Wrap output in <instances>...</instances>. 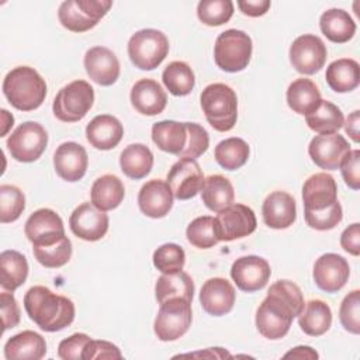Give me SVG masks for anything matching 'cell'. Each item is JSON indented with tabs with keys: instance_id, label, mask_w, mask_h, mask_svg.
I'll list each match as a JSON object with an SVG mask.
<instances>
[{
	"instance_id": "cell-1",
	"label": "cell",
	"mask_w": 360,
	"mask_h": 360,
	"mask_svg": "<svg viewBox=\"0 0 360 360\" xmlns=\"http://www.w3.org/2000/svg\"><path fill=\"white\" fill-rule=\"evenodd\" d=\"M304 297L300 287L290 280H278L270 285L266 298L256 311V328L262 336L270 340L284 338L292 319L304 308Z\"/></svg>"
},
{
	"instance_id": "cell-2",
	"label": "cell",
	"mask_w": 360,
	"mask_h": 360,
	"mask_svg": "<svg viewBox=\"0 0 360 360\" xmlns=\"http://www.w3.org/2000/svg\"><path fill=\"white\" fill-rule=\"evenodd\" d=\"M24 308L34 323L45 332H58L75 319V304L44 285L31 287L24 295Z\"/></svg>"
},
{
	"instance_id": "cell-3",
	"label": "cell",
	"mask_w": 360,
	"mask_h": 360,
	"mask_svg": "<svg viewBox=\"0 0 360 360\" xmlns=\"http://www.w3.org/2000/svg\"><path fill=\"white\" fill-rule=\"evenodd\" d=\"M3 93L8 103L20 111L37 110L45 100L46 83L30 66L11 69L3 80Z\"/></svg>"
},
{
	"instance_id": "cell-4",
	"label": "cell",
	"mask_w": 360,
	"mask_h": 360,
	"mask_svg": "<svg viewBox=\"0 0 360 360\" xmlns=\"http://www.w3.org/2000/svg\"><path fill=\"white\" fill-rule=\"evenodd\" d=\"M202 112L208 124L218 132L231 131L238 118V98L225 83L208 84L200 96Z\"/></svg>"
},
{
	"instance_id": "cell-5",
	"label": "cell",
	"mask_w": 360,
	"mask_h": 360,
	"mask_svg": "<svg viewBox=\"0 0 360 360\" xmlns=\"http://www.w3.org/2000/svg\"><path fill=\"white\" fill-rule=\"evenodd\" d=\"M252 56V39L240 30H226L217 37L214 60L225 72L236 73L248 68Z\"/></svg>"
},
{
	"instance_id": "cell-6",
	"label": "cell",
	"mask_w": 360,
	"mask_h": 360,
	"mask_svg": "<svg viewBox=\"0 0 360 360\" xmlns=\"http://www.w3.org/2000/svg\"><path fill=\"white\" fill-rule=\"evenodd\" d=\"M167 53L169 39L159 30H139L128 41V56L135 68L141 70H152L158 68Z\"/></svg>"
},
{
	"instance_id": "cell-7",
	"label": "cell",
	"mask_w": 360,
	"mask_h": 360,
	"mask_svg": "<svg viewBox=\"0 0 360 360\" xmlns=\"http://www.w3.org/2000/svg\"><path fill=\"white\" fill-rule=\"evenodd\" d=\"M94 103V89L86 80H73L63 86L52 104L55 117L63 122H76L86 117Z\"/></svg>"
},
{
	"instance_id": "cell-8",
	"label": "cell",
	"mask_w": 360,
	"mask_h": 360,
	"mask_svg": "<svg viewBox=\"0 0 360 360\" xmlns=\"http://www.w3.org/2000/svg\"><path fill=\"white\" fill-rule=\"evenodd\" d=\"M193 319L191 302L174 297L160 304L153 322V330L159 340L173 342L181 338L190 328Z\"/></svg>"
},
{
	"instance_id": "cell-9",
	"label": "cell",
	"mask_w": 360,
	"mask_h": 360,
	"mask_svg": "<svg viewBox=\"0 0 360 360\" xmlns=\"http://www.w3.org/2000/svg\"><path fill=\"white\" fill-rule=\"evenodd\" d=\"M111 6L110 0H68L59 6L58 17L66 30L84 32L96 27Z\"/></svg>"
},
{
	"instance_id": "cell-10",
	"label": "cell",
	"mask_w": 360,
	"mask_h": 360,
	"mask_svg": "<svg viewBox=\"0 0 360 360\" xmlns=\"http://www.w3.org/2000/svg\"><path fill=\"white\" fill-rule=\"evenodd\" d=\"M48 145L45 128L35 122L27 121L18 125L7 139V149L17 162H35L44 153Z\"/></svg>"
},
{
	"instance_id": "cell-11",
	"label": "cell",
	"mask_w": 360,
	"mask_h": 360,
	"mask_svg": "<svg viewBox=\"0 0 360 360\" xmlns=\"http://www.w3.org/2000/svg\"><path fill=\"white\" fill-rule=\"evenodd\" d=\"M288 55L292 68L298 73L314 75L323 68L328 51L319 37L304 34L292 41Z\"/></svg>"
},
{
	"instance_id": "cell-12",
	"label": "cell",
	"mask_w": 360,
	"mask_h": 360,
	"mask_svg": "<svg viewBox=\"0 0 360 360\" xmlns=\"http://www.w3.org/2000/svg\"><path fill=\"white\" fill-rule=\"evenodd\" d=\"M219 240L229 242L255 232L257 221L253 210L245 204H231L215 217Z\"/></svg>"
},
{
	"instance_id": "cell-13",
	"label": "cell",
	"mask_w": 360,
	"mask_h": 360,
	"mask_svg": "<svg viewBox=\"0 0 360 360\" xmlns=\"http://www.w3.org/2000/svg\"><path fill=\"white\" fill-rule=\"evenodd\" d=\"M202 170L195 159L181 158L167 173V184L173 195L179 200H190L195 197L204 184Z\"/></svg>"
},
{
	"instance_id": "cell-14",
	"label": "cell",
	"mask_w": 360,
	"mask_h": 360,
	"mask_svg": "<svg viewBox=\"0 0 360 360\" xmlns=\"http://www.w3.org/2000/svg\"><path fill=\"white\" fill-rule=\"evenodd\" d=\"M24 232L32 246L51 245L66 236L62 218L51 208L34 211L25 222Z\"/></svg>"
},
{
	"instance_id": "cell-15",
	"label": "cell",
	"mask_w": 360,
	"mask_h": 360,
	"mask_svg": "<svg viewBox=\"0 0 360 360\" xmlns=\"http://www.w3.org/2000/svg\"><path fill=\"white\" fill-rule=\"evenodd\" d=\"M271 270L266 259L255 255L242 256L232 263L231 277L236 287L245 292H255L266 287Z\"/></svg>"
},
{
	"instance_id": "cell-16",
	"label": "cell",
	"mask_w": 360,
	"mask_h": 360,
	"mask_svg": "<svg viewBox=\"0 0 360 360\" xmlns=\"http://www.w3.org/2000/svg\"><path fill=\"white\" fill-rule=\"evenodd\" d=\"M349 152V142L338 132L316 135L308 145V153L312 162L325 170L339 169L342 160Z\"/></svg>"
},
{
	"instance_id": "cell-17",
	"label": "cell",
	"mask_w": 360,
	"mask_h": 360,
	"mask_svg": "<svg viewBox=\"0 0 360 360\" xmlns=\"http://www.w3.org/2000/svg\"><path fill=\"white\" fill-rule=\"evenodd\" d=\"M69 226L77 238L87 242H96L108 231V215L93 204L83 202L70 214Z\"/></svg>"
},
{
	"instance_id": "cell-18",
	"label": "cell",
	"mask_w": 360,
	"mask_h": 360,
	"mask_svg": "<svg viewBox=\"0 0 360 360\" xmlns=\"http://www.w3.org/2000/svg\"><path fill=\"white\" fill-rule=\"evenodd\" d=\"M304 211H325L338 202V186L335 179L325 172L309 176L302 186Z\"/></svg>"
},
{
	"instance_id": "cell-19",
	"label": "cell",
	"mask_w": 360,
	"mask_h": 360,
	"mask_svg": "<svg viewBox=\"0 0 360 360\" xmlns=\"http://www.w3.org/2000/svg\"><path fill=\"white\" fill-rule=\"evenodd\" d=\"M350 276V267L345 257L336 253H325L316 259L312 277L315 284L326 292H338L345 287Z\"/></svg>"
},
{
	"instance_id": "cell-20",
	"label": "cell",
	"mask_w": 360,
	"mask_h": 360,
	"mask_svg": "<svg viewBox=\"0 0 360 360\" xmlns=\"http://www.w3.org/2000/svg\"><path fill=\"white\" fill-rule=\"evenodd\" d=\"M87 165V152L77 142H63L53 153L55 172L65 181H79L86 174Z\"/></svg>"
},
{
	"instance_id": "cell-21",
	"label": "cell",
	"mask_w": 360,
	"mask_h": 360,
	"mask_svg": "<svg viewBox=\"0 0 360 360\" xmlns=\"http://www.w3.org/2000/svg\"><path fill=\"white\" fill-rule=\"evenodd\" d=\"M235 288L222 277L208 278L200 291V304L202 309L214 316H222L233 308L235 304Z\"/></svg>"
},
{
	"instance_id": "cell-22",
	"label": "cell",
	"mask_w": 360,
	"mask_h": 360,
	"mask_svg": "<svg viewBox=\"0 0 360 360\" xmlns=\"http://www.w3.org/2000/svg\"><path fill=\"white\" fill-rule=\"evenodd\" d=\"M173 193L167 184L160 179L146 181L138 194V205L142 214L149 218H163L173 207Z\"/></svg>"
},
{
	"instance_id": "cell-23",
	"label": "cell",
	"mask_w": 360,
	"mask_h": 360,
	"mask_svg": "<svg viewBox=\"0 0 360 360\" xmlns=\"http://www.w3.org/2000/svg\"><path fill=\"white\" fill-rule=\"evenodd\" d=\"M84 68L89 77L100 86H111L120 77V62L105 46H93L84 55Z\"/></svg>"
},
{
	"instance_id": "cell-24",
	"label": "cell",
	"mask_w": 360,
	"mask_h": 360,
	"mask_svg": "<svg viewBox=\"0 0 360 360\" xmlns=\"http://www.w3.org/2000/svg\"><path fill=\"white\" fill-rule=\"evenodd\" d=\"M263 221L269 228L285 229L295 222V200L287 191L276 190L270 193L262 205Z\"/></svg>"
},
{
	"instance_id": "cell-25",
	"label": "cell",
	"mask_w": 360,
	"mask_h": 360,
	"mask_svg": "<svg viewBox=\"0 0 360 360\" xmlns=\"http://www.w3.org/2000/svg\"><path fill=\"white\" fill-rule=\"evenodd\" d=\"M131 104L143 115H158L167 104V96L153 79H141L131 89Z\"/></svg>"
},
{
	"instance_id": "cell-26",
	"label": "cell",
	"mask_w": 360,
	"mask_h": 360,
	"mask_svg": "<svg viewBox=\"0 0 360 360\" xmlns=\"http://www.w3.org/2000/svg\"><path fill=\"white\" fill-rule=\"evenodd\" d=\"M124 135V127L118 118L110 114L94 117L86 127L87 142L100 150L115 148Z\"/></svg>"
},
{
	"instance_id": "cell-27",
	"label": "cell",
	"mask_w": 360,
	"mask_h": 360,
	"mask_svg": "<svg viewBox=\"0 0 360 360\" xmlns=\"http://www.w3.org/2000/svg\"><path fill=\"white\" fill-rule=\"evenodd\" d=\"M46 353L45 339L34 330H22L11 336L4 345L7 360H39Z\"/></svg>"
},
{
	"instance_id": "cell-28",
	"label": "cell",
	"mask_w": 360,
	"mask_h": 360,
	"mask_svg": "<svg viewBox=\"0 0 360 360\" xmlns=\"http://www.w3.org/2000/svg\"><path fill=\"white\" fill-rule=\"evenodd\" d=\"M152 141L160 150L179 156L187 143L186 122L172 120L155 122L152 127Z\"/></svg>"
},
{
	"instance_id": "cell-29",
	"label": "cell",
	"mask_w": 360,
	"mask_h": 360,
	"mask_svg": "<svg viewBox=\"0 0 360 360\" xmlns=\"http://www.w3.org/2000/svg\"><path fill=\"white\" fill-rule=\"evenodd\" d=\"M124 195V184L115 174H103L93 183L90 190L91 204L101 211L117 208L122 202Z\"/></svg>"
},
{
	"instance_id": "cell-30",
	"label": "cell",
	"mask_w": 360,
	"mask_h": 360,
	"mask_svg": "<svg viewBox=\"0 0 360 360\" xmlns=\"http://www.w3.org/2000/svg\"><path fill=\"white\" fill-rule=\"evenodd\" d=\"M322 34L335 44H345L353 38L356 22L350 14L342 8H329L319 18Z\"/></svg>"
},
{
	"instance_id": "cell-31",
	"label": "cell",
	"mask_w": 360,
	"mask_h": 360,
	"mask_svg": "<svg viewBox=\"0 0 360 360\" xmlns=\"http://www.w3.org/2000/svg\"><path fill=\"white\" fill-rule=\"evenodd\" d=\"M326 83L336 93H349L360 83V68L354 59L342 58L326 68Z\"/></svg>"
},
{
	"instance_id": "cell-32",
	"label": "cell",
	"mask_w": 360,
	"mask_h": 360,
	"mask_svg": "<svg viewBox=\"0 0 360 360\" xmlns=\"http://www.w3.org/2000/svg\"><path fill=\"white\" fill-rule=\"evenodd\" d=\"M201 200L205 207L214 212H219L233 204L235 190L232 183L222 174H211L204 180L201 188Z\"/></svg>"
},
{
	"instance_id": "cell-33",
	"label": "cell",
	"mask_w": 360,
	"mask_h": 360,
	"mask_svg": "<svg viewBox=\"0 0 360 360\" xmlns=\"http://www.w3.org/2000/svg\"><path fill=\"white\" fill-rule=\"evenodd\" d=\"M301 330L309 336H321L329 330L332 325V311L322 300H311L304 304L298 315Z\"/></svg>"
},
{
	"instance_id": "cell-34",
	"label": "cell",
	"mask_w": 360,
	"mask_h": 360,
	"mask_svg": "<svg viewBox=\"0 0 360 360\" xmlns=\"http://www.w3.org/2000/svg\"><path fill=\"white\" fill-rule=\"evenodd\" d=\"M155 297L159 304L174 297H180L191 302L194 297L193 278L183 270L162 274L155 284Z\"/></svg>"
},
{
	"instance_id": "cell-35",
	"label": "cell",
	"mask_w": 360,
	"mask_h": 360,
	"mask_svg": "<svg viewBox=\"0 0 360 360\" xmlns=\"http://www.w3.org/2000/svg\"><path fill=\"white\" fill-rule=\"evenodd\" d=\"M122 173L134 180L146 177L153 166V153L143 143H131L120 155Z\"/></svg>"
},
{
	"instance_id": "cell-36",
	"label": "cell",
	"mask_w": 360,
	"mask_h": 360,
	"mask_svg": "<svg viewBox=\"0 0 360 360\" xmlns=\"http://www.w3.org/2000/svg\"><path fill=\"white\" fill-rule=\"evenodd\" d=\"M321 100V91L311 79H295L287 89V104L297 114L307 115Z\"/></svg>"
},
{
	"instance_id": "cell-37",
	"label": "cell",
	"mask_w": 360,
	"mask_h": 360,
	"mask_svg": "<svg viewBox=\"0 0 360 360\" xmlns=\"http://www.w3.org/2000/svg\"><path fill=\"white\" fill-rule=\"evenodd\" d=\"M1 276L0 284L6 291H14L22 285L28 276V263L24 255L17 250H4L0 255Z\"/></svg>"
},
{
	"instance_id": "cell-38",
	"label": "cell",
	"mask_w": 360,
	"mask_h": 360,
	"mask_svg": "<svg viewBox=\"0 0 360 360\" xmlns=\"http://www.w3.org/2000/svg\"><path fill=\"white\" fill-rule=\"evenodd\" d=\"M305 122L318 134H333L343 127L345 118L338 105L330 101L321 100V103L305 115Z\"/></svg>"
},
{
	"instance_id": "cell-39",
	"label": "cell",
	"mask_w": 360,
	"mask_h": 360,
	"mask_svg": "<svg viewBox=\"0 0 360 360\" xmlns=\"http://www.w3.org/2000/svg\"><path fill=\"white\" fill-rule=\"evenodd\" d=\"M249 153V145L242 138L236 136L221 141L214 149L217 163L225 170H236L242 167L248 162Z\"/></svg>"
},
{
	"instance_id": "cell-40",
	"label": "cell",
	"mask_w": 360,
	"mask_h": 360,
	"mask_svg": "<svg viewBox=\"0 0 360 360\" xmlns=\"http://www.w3.org/2000/svg\"><path fill=\"white\" fill-rule=\"evenodd\" d=\"M162 80L166 89L173 96H179V97L190 94L195 84L193 69L190 68L188 63L183 60L170 62L162 73Z\"/></svg>"
},
{
	"instance_id": "cell-41",
	"label": "cell",
	"mask_w": 360,
	"mask_h": 360,
	"mask_svg": "<svg viewBox=\"0 0 360 360\" xmlns=\"http://www.w3.org/2000/svg\"><path fill=\"white\" fill-rule=\"evenodd\" d=\"M187 240L198 249H210L219 242L217 219L210 215L197 217L193 219L186 231Z\"/></svg>"
},
{
	"instance_id": "cell-42",
	"label": "cell",
	"mask_w": 360,
	"mask_h": 360,
	"mask_svg": "<svg viewBox=\"0 0 360 360\" xmlns=\"http://www.w3.org/2000/svg\"><path fill=\"white\" fill-rule=\"evenodd\" d=\"M32 253L39 264L46 269H58L65 266L72 256V242L63 236L55 243L44 246H32Z\"/></svg>"
},
{
	"instance_id": "cell-43",
	"label": "cell",
	"mask_w": 360,
	"mask_h": 360,
	"mask_svg": "<svg viewBox=\"0 0 360 360\" xmlns=\"http://www.w3.org/2000/svg\"><path fill=\"white\" fill-rule=\"evenodd\" d=\"M25 208L24 193L13 184L0 186V221L3 224L14 222Z\"/></svg>"
},
{
	"instance_id": "cell-44",
	"label": "cell",
	"mask_w": 360,
	"mask_h": 360,
	"mask_svg": "<svg viewBox=\"0 0 360 360\" xmlns=\"http://www.w3.org/2000/svg\"><path fill=\"white\" fill-rule=\"evenodd\" d=\"M233 3L231 0H201L197 6L200 21L208 27H218L231 20Z\"/></svg>"
},
{
	"instance_id": "cell-45",
	"label": "cell",
	"mask_w": 360,
	"mask_h": 360,
	"mask_svg": "<svg viewBox=\"0 0 360 360\" xmlns=\"http://www.w3.org/2000/svg\"><path fill=\"white\" fill-rule=\"evenodd\" d=\"M184 263L186 253L183 248L176 243H165L153 252V266L163 274L183 270Z\"/></svg>"
},
{
	"instance_id": "cell-46",
	"label": "cell",
	"mask_w": 360,
	"mask_h": 360,
	"mask_svg": "<svg viewBox=\"0 0 360 360\" xmlns=\"http://www.w3.org/2000/svg\"><path fill=\"white\" fill-rule=\"evenodd\" d=\"M339 318H340L342 326L347 332L354 335L360 333V291L359 290H353L343 298L339 309Z\"/></svg>"
},
{
	"instance_id": "cell-47",
	"label": "cell",
	"mask_w": 360,
	"mask_h": 360,
	"mask_svg": "<svg viewBox=\"0 0 360 360\" xmlns=\"http://www.w3.org/2000/svg\"><path fill=\"white\" fill-rule=\"evenodd\" d=\"M187 128V143L184 149L179 153V158L197 159L200 158L210 145V136L205 128L195 122H186Z\"/></svg>"
},
{
	"instance_id": "cell-48",
	"label": "cell",
	"mask_w": 360,
	"mask_h": 360,
	"mask_svg": "<svg viewBox=\"0 0 360 360\" xmlns=\"http://www.w3.org/2000/svg\"><path fill=\"white\" fill-rule=\"evenodd\" d=\"M304 218L308 226L316 231H329V229H333L342 221L343 218L342 205L338 201L333 207L325 211H315V212L304 211Z\"/></svg>"
},
{
	"instance_id": "cell-49",
	"label": "cell",
	"mask_w": 360,
	"mask_h": 360,
	"mask_svg": "<svg viewBox=\"0 0 360 360\" xmlns=\"http://www.w3.org/2000/svg\"><path fill=\"white\" fill-rule=\"evenodd\" d=\"M90 336L86 333H73L63 339L58 346V356L63 360H79L83 359L86 345L90 342Z\"/></svg>"
},
{
	"instance_id": "cell-50",
	"label": "cell",
	"mask_w": 360,
	"mask_h": 360,
	"mask_svg": "<svg viewBox=\"0 0 360 360\" xmlns=\"http://www.w3.org/2000/svg\"><path fill=\"white\" fill-rule=\"evenodd\" d=\"M345 183L352 190L360 188V150H350L339 166Z\"/></svg>"
},
{
	"instance_id": "cell-51",
	"label": "cell",
	"mask_w": 360,
	"mask_h": 360,
	"mask_svg": "<svg viewBox=\"0 0 360 360\" xmlns=\"http://www.w3.org/2000/svg\"><path fill=\"white\" fill-rule=\"evenodd\" d=\"M84 360H93V359H122V354L120 349L107 340H94L90 339V342L86 345L83 352Z\"/></svg>"
},
{
	"instance_id": "cell-52",
	"label": "cell",
	"mask_w": 360,
	"mask_h": 360,
	"mask_svg": "<svg viewBox=\"0 0 360 360\" xmlns=\"http://www.w3.org/2000/svg\"><path fill=\"white\" fill-rule=\"evenodd\" d=\"M1 301V319H3V330L11 329L20 322V308L11 291H3L0 294Z\"/></svg>"
},
{
	"instance_id": "cell-53",
	"label": "cell",
	"mask_w": 360,
	"mask_h": 360,
	"mask_svg": "<svg viewBox=\"0 0 360 360\" xmlns=\"http://www.w3.org/2000/svg\"><path fill=\"white\" fill-rule=\"evenodd\" d=\"M340 246L350 255H360V225L357 222L349 225L340 235Z\"/></svg>"
},
{
	"instance_id": "cell-54",
	"label": "cell",
	"mask_w": 360,
	"mask_h": 360,
	"mask_svg": "<svg viewBox=\"0 0 360 360\" xmlns=\"http://www.w3.org/2000/svg\"><path fill=\"white\" fill-rule=\"evenodd\" d=\"M236 4L239 10L249 17H260L270 8L269 0H239Z\"/></svg>"
},
{
	"instance_id": "cell-55",
	"label": "cell",
	"mask_w": 360,
	"mask_h": 360,
	"mask_svg": "<svg viewBox=\"0 0 360 360\" xmlns=\"http://www.w3.org/2000/svg\"><path fill=\"white\" fill-rule=\"evenodd\" d=\"M359 110H356V111H353L349 117H347V120H346V124H343L345 125V131H346V134L357 143L359 142V122H360V120H359Z\"/></svg>"
},
{
	"instance_id": "cell-56",
	"label": "cell",
	"mask_w": 360,
	"mask_h": 360,
	"mask_svg": "<svg viewBox=\"0 0 360 360\" xmlns=\"http://www.w3.org/2000/svg\"><path fill=\"white\" fill-rule=\"evenodd\" d=\"M284 357H298V359H318V353L309 346H297L287 352Z\"/></svg>"
}]
</instances>
